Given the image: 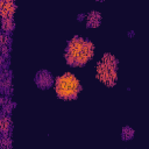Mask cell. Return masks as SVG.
Listing matches in <instances>:
<instances>
[{
    "instance_id": "cell-1",
    "label": "cell",
    "mask_w": 149,
    "mask_h": 149,
    "mask_svg": "<svg viewBox=\"0 0 149 149\" xmlns=\"http://www.w3.org/2000/svg\"><path fill=\"white\" fill-rule=\"evenodd\" d=\"M94 47L88 40L74 36L66 47L65 59L70 66H83L93 56Z\"/></svg>"
},
{
    "instance_id": "cell-2",
    "label": "cell",
    "mask_w": 149,
    "mask_h": 149,
    "mask_svg": "<svg viewBox=\"0 0 149 149\" xmlns=\"http://www.w3.org/2000/svg\"><path fill=\"white\" fill-rule=\"evenodd\" d=\"M80 90L81 86L79 84V80L70 72H66L63 76L56 78L55 91L61 99L64 100L76 99Z\"/></svg>"
},
{
    "instance_id": "cell-3",
    "label": "cell",
    "mask_w": 149,
    "mask_h": 149,
    "mask_svg": "<svg viewBox=\"0 0 149 149\" xmlns=\"http://www.w3.org/2000/svg\"><path fill=\"white\" fill-rule=\"evenodd\" d=\"M118 59L112 54H105L97 65V77L106 86H114L118 80Z\"/></svg>"
},
{
    "instance_id": "cell-4",
    "label": "cell",
    "mask_w": 149,
    "mask_h": 149,
    "mask_svg": "<svg viewBox=\"0 0 149 149\" xmlns=\"http://www.w3.org/2000/svg\"><path fill=\"white\" fill-rule=\"evenodd\" d=\"M35 84L41 90H47V88L51 87L52 84H54V78H52L50 71L40 70L35 76Z\"/></svg>"
},
{
    "instance_id": "cell-5",
    "label": "cell",
    "mask_w": 149,
    "mask_h": 149,
    "mask_svg": "<svg viewBox=\"0 0 149 149\" xmlns=\"http://www.w3.org/2000/svg\"><path fill=\"white\" fill-rule=\"evenodd\" d=\"M15 9H16V6L12 0H1L0 13L2 19H12Z\"/></svg>"
},
{
    "instance_id": "cell-6",
    "label": "cell",
    "mask_w": 149,
    "mask_h": 149,
    "mask_svg": "<svg viewBox=\"0 0 149 149\" xmlns=\"http://www.w3.org/2000/svg\"><path fill=\"white\" fill-rule=\"evenodd\" d=\"M100 23H101V14L97 10L90 12L87 15V21H86L87 28H97L100 26Z\"/></svg>"
},
{
    "instance_id": "cell-7",
    "label": "cell",
    "mask_w": 149,
    "mask_h": 149,
    "mask_svg": "<svg viewBox=\"0 0 149 149\" xmlns=\"http://www.w3.org/2000/svg\"><path fill=\"white\" fill-rule=\"evenodd\" d=\"M9 125H10V119L9 116H1L0 120V129H1V134L3 136H8V130H9Z\"/></svg>"
},
{
    "instance_id": "cell-8",
    "label": "cell",
    "mask_w": 149,
    "mask_h": 149,
    "mask_svg": "<svg viewBox=\"0 0 149 149\" xmlns=\"http://www.w3.org/2000/svg\"><path fill=\"white\" fill-rule=\"evenodd\" d=\"M134 134H135V132H134V129L130 126H125L121 129V140L130 141L134 137Z\"/></svg>"
},
{
    "instance_id": "cell-9",
    "label": "cell",
    "mask_w": 149,
    "mask_h": 149,
    "mask_svg": "<svg viewBox=\"0 0 149 149\" xmlns=\"http://www.w3.org/2000/svg\"><path fill=\"white\" fill-rule=\"evenodd\" d=\"M1 27H2V30L6 31V33L12 31L14 29V21H13V19H2Z\"/></svg>"
},
{
    "instance_id": "cell-10",
    "label": "cell",
    "mask_w": 149,
    "mask_h": 149,
    "mask_svg": "<svg viewBox=\"0 0 149 149\" xmlns=\"http://www.w3.org/2000/svg\"><path fill=\"white\" fill-rule=\"evenodd\" d=\"M1 148L2 149H10L12 148V141L8 136H3L1 139Z\"/></svg>"
},
{
    "instance_id": "cell-11",
    "label": "cell",
    "mask_w": 149,
    "mask_h": 149,
    "mask_svg": "<svg viewBox=\"0 0 149 149\" xmlns=\"http://www.w3.org/2000/svg\"><path fill=\"white\" fill-rule=\"evenodd\" d=\"M0 41H1V45H7L9 43V37L6 34H2L0 36Z\"/></svg>"
},
{
    "instance_id": "cell-12",
    "label": "cell",
    "mask_w": 149,
    "mask_h": 149,
    "mask_svg": "<svg viewBox=\"0 0 149 149\" xmlns=\"http://www.w3.org/2000/svg\"><path fill=\"white\" fill-rule=\"evenodd\" d=\"M1 51H2V55H3V56H7L8 52H9V47L2 45V47H1Z\"/></svg>"
},
{
    "instance_id": "cell-13",
    "label": "cell",
    "mask_w": 149,
    "mask_h": 149,
    "mask_svg": "<svg viewBox=\"0 0 149 149\" xmlns=\"http://www.w3.org/2000/svg\"><path fill=\"white\" fill-rule=\"evenodd\" d=\"M84 17H85V14H79V15L77 16V20H78V21H83Z\"/></svg>"
},
{
    "instance_id": "cell-14",
    "label": "cell",
    "mask_w": 149,
    "mask_h": 149,
    "mask_svg": "<svg viewBox=\"0 0 149 149\" xmlns=\"http://www.w3.org/2000/svg\"><path fill=\"white\" fill-rule=\"evenodd\" d=\"M127 35H128L129 37H133V36L135 35V31H134V30H130V31H128V33H127Z\"/></svg>"
}]
</instances>
